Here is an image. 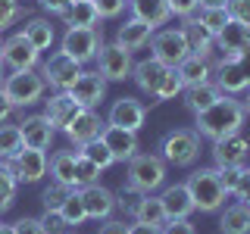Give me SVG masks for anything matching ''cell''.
<instances>
[{"label":"cell","mask_w":250,"mask_h":234,"mask_svg":"<svg viewBox=\"0 0 250 234\" xmlns=\"http://www.w3.org/2000/svg\"><path fill=\"white\" fill-rule=\"evenodd\" d=\"M244 119H247V113L241 106V100L222 94L213 106H207L203 113L194 116V131L207 140H222V137L234 135V131H241Z\"/></svg>","instance_id":"cell-1"},{"label":"cell","mask_w":250,"mask_h":234,"mask_svg":"<svg viewBox=\"0 0 250 234\" xmlns=\"http://www.w3.org/2000/svg\"><path fill=\"white\" fill-rule=\"evenodd\" d=\"M166 162L156 153H135L128 159V181L125 191L128 194H153L166 184Z\"/></svg>","instance_id":"cell-2"},{"label":"cell","mask_w":250,"mask_h":234,"mask_svg":"<svg viewBox=\"0 0 250 234\" xmlns=\"http://www.w3.org/2000/svg\"><path fill=\"white\" fill-rule=\"evenodd\" d=\"M188 191H191V200H194V209L200 213H219L229 200L222 181H219V172L216 169H197L194 175H188Z\"/></svg>","instance_id":"cell-3"},{"label":"cell","mask_w":250,"mask_h":234,"mask_svg":"<svg viewBox=\"0 0 250 234\" xmlns=\"http://www.w3.org/2000/svg\"><path fill=\"white\" fill-rule=\"evenodd\" d=\"M160 156L166 166L188 169L200 159V135L194 128H175L160 140Z\"/></svg>","instance_id":"cell-4"},{"label":"cell","mask_w":250,"mask_h":234,"mask_svg":"<svg viewBox=\"0 0 250 234\" xmlns=\"http://www.w3.org/2000/svg\"><path fill=\"white\" fill-rule=\"evenodd\" d=\"M0 91H3V97L16 106H31L38 103V100L44 97L47 91V81L41 72H35V69H22V72H10L0 81Z\"/></svg>","instance_id":"cell-5"},{"label":"cell","mask_w":250,"mask_h":234,"mask_svg":"<svg viewBox=\"0 0 250 234\" xmlns=\"http://www.w3.org/2000/svg\"><path fill=\"white\" fill-rule=\"evenodd\" d=\"M150 50H153V59H160L163 66L175 69L191 57V44H188L185 31L182 28H163L150 38Z\"/></svg>","instance_id":"cell-6"},{"label":"cell","mask_w":250,"mask_h":234,"mask_svg":"<svg viewBox=\"0 0 250 234\" xmlns=\"http://www.w3.org/2000/svg\"><path fill=\"white\" fill-rule=\"evenodd\" d=\"M100 47H104V28H66L60 50L72 57L78 66H84L97 57Z\"/></svg>","instance_id":"cell-7"},{"label":"cell","mask_w":250,"mask_h":234,"mask_svg":"<svg viewBox=\"0 0 250 234\" xmlns=\"http://www.w3.org/2000/svg\"><path fill=\"white\" fill-rule=\"evenodd\" d=\"M94 59H97V72L106 81H125V78H131V69H135L131 53L119 44H104Z\"/></svg>","instance_id":"cell-8"},{"label":"cell","mask_w":250,"mask_h":234,"mask_svg":"<svg viewBox=\"0 0 250 234\" xmlns=\"http://www.w3.org/2000/svg\"><path fill=\"white\" fill-rule=\"evenodd\" d=\"M41 75L53 91H69L75 84V78L82 75V66L72 57H66L62 50H57V53H50V59H44Z\"/></svg>","instance_id":"cell-9"},{"label":"cell","mask_w":250,"mask_h":234,"mask_svg":"<svg viewBox=\"0 0 250 234\" xmlns=\"http://www.w3.org/2000/svg\"><path fill=\"white\" fill-rule=\"evenodd\" d=\"M3 66L10 72H22V69H35L38 59H41V50H35V44L28 41L22 31H16L13 38L3 41V53H0Z\"/></svg>","instance_id":"cell-10"},{"label":"cell","mask_w":250,"mask_h":234,"mask_svg":"<svg viewBox=\"0 0 250 234\" xmlns=\"http://www.w3.org/2000/svg\"><path fill=\"white\" fill-rule=\"evenodd\" d=\"M213 159H216V169H244V162L250 159V144L241 131L222 137V140H213Z\"/></svg>","instance_id":"cell-11"},{"label":"cell","mask_w":250,"mask_h":234,"mask_svg":"<svg viewBox=\"0 0 250 234\" xmlns=\"http://www.w3.org/2000/svg\"><path fill=\"white\" fill-rule=\"evenodd\" d=\"M10 162H13V172L19 178V184H38L47 175V169H50L47 150H31V147H22Z\"/></svg>","instance_id":"cell-12"},{"label":"cell","mask_w":250,"mask_h":234,"mask_svg":"<svg viewBox=\"0 0 250 234\" xmlns=\"http://www.w3.org/2000/svg\"><path fill=\"white\" fill-rule=\"evenodd\" d=\"M82 203H84V213H88V218H94V222H104V218L113 215V209L119 206V200H116V194L109 191V187L104 184H84L82 191Z\"/></svg>","instance_id":"cell-13"},{"label":"cell","mask_w":250,"mask_h":234,"mask_svg":"<svg viewBox=\"0 0 250 234\" xmlns=\"http://www.w3.org/2000/svg\"><path fill=\"white\" fill-rule=\"evenodd\" d=\"M144 119H147V106L135 97H119L109 106V116H106L109 125L125 128V131H141L144 128Z\"/></svg>","instance_id":"cell-14"},{"label":"cell","mask_w":250,"mask_h":234,"mask_svg":"<svg viewBox=\"0 0 250 234\" xmlns=\"http://www.w3.org/2000/svg\"><path fill=\"white\" fill-rule=\"evenodd\" d=\"M69 94L82 103L84 109H94L97 103H104V97H106V78L94 69V72H84L82 69V75L75 78V84L69 88Z\"/></svg>","instance_id":"cell-15"},{"label":"cell","mask_w":250,"mask_h":234,"mask_svg":"<svg viewBox=\"0 0 250 234\" xmlns=\"http://www.w3.org/2000/svg\"><path fill=\"white\" fill-rule=\"evenodd\" d=\"M100 140L106 144V150L113 153L116 162H128L131 156L141 150L138 144V131H125V128H116V125H104V131H100Z\"/></svg>","instance_id":"cell-16"},{"label":"cell","mask_w":250,"mask_h":234,"mask_svg":"<svg viewBox=\"0 0 250 234\" xmlns=\"http://www.w3.org/2000/svg\"><path fill=\"white\" fill-rule=\"evenodd\" d=\"M216 44H219V50H222V59L241 62V53H244V47L250 44V28L241 25V22H234V19H229L225 28L216 35Z\"/></svg>","instance_id":"cell-17"},{"label":"cell","mask_w":250,"mask_h":234,"mask_svg":"<svg viewBox=\"0 0 250 234\" xmlns=\"http://www.w3.org/2000/svg\"><path fill=\"white\" fill-rule=\"evenodd\" d=\"M104 125H106V122L100 119L94 109H82V113H78L75 119L66 125V137L72 140L75 147H84V144H91V140H97V137H100Z\"/></svg>","instance_id":"cell-18"},{"label":"cell","mask_w":250,"mask_h":234,"mask_svg":"<svg viewBox=\"0 0 250 234\" xmlns=\"http://www.w3.org/2000/svg\"><path fill=\"white\" fill-rule=\"evenodd\" d=\"M82 109H84V106L78 103V100H75L69 91H57L50 100H47V109H44V116L50 119V125H53L57 131H66V125L72 122L75 116L82 113Z\"/></svg>","instance_id":"cell-19"},{"label":"cell","mask_w":250,"mask_h":234,"mask_svg":"<svg viewBox=\"0 0 250 234\" xmlns=\"http://www.w3.org/2000/svg\"><path fill=\"white\" fill-rule=\"evenodd\" d=\"M19 131H22L25 147H31V150H47V147L53 144V137H57V128L50 125V119H47L44 113L22 119V122H19Z\"/></svg>","instance_id":"cell-20"},{"label":"cell","mask_w":250,"mask_h":234,"mask_svg":"<svg viewBox=\"0 0 250 234\" xmlns=\"http://www.w3.org/2000/svg\"><path fill=\"white\" fill-rule=\"evenodd\" d=\"M213 84L222 94H229V97H234V94H241V91L250 88L241 62H229V59H219L213 66Z\"/></svg>","instance_id":"cell-21"},{"label":"cell","mask_w":250,"mask_h":234,"mask_svg":"<svg viewBox=\"0 0 250 234\" xmlns=\"http://www.w3.org/2000/svg\"><path fill=\"white\" fill-rule=\"evenodd\" d=\"M160 203H163V213L166 218H191V213H197L194 209V200H191V191H188V184H169L166 191L160 194Z\"/></svg>","instance_id":"cell-22"},{"label":"cell","mask_w":250,"mask_h":234,"mask_svg":"<svg viewBox=\"0 0 250 234\" xmlns=\"http://www.w3.org/2000/svg\"><path fill=\"white\" fill-rule=\"evenodd\" d=\"M150 38H153V28L147 25V22L135 19V16H131L128 22H122L119 31H116V44L125 47L128 53H135V50H141V47H147V44H150Z\"/></svg>","instance_id":"cell-23"},{"label":"cell","mask_w":250,"mask_h":234,"mask_svg":"<svg viewBox=\"0 0 250 234\" xmlns=\"http://www.w3.org/2000/svg\"><path fill=\"white\" fill-rule=\"evenodd\" d=\"M166 72H169V66H163L160 59H141V62H135V69H131V78H135V84L144 94H156V88H160V81L166 78Z\"/></svg>","instance_id":"cell-24"},{"label":"cell","mask_w":250,"mask_h":234,"mask_svg":"<svg viewBox=\"0 0 250 234\" xmlns=\"http://www.w3.org/2000/svg\"><path fill=\"white\" fill-rule=\"evenodd\" d=\"M50 175H53V181L78 191V153L75 150H57L50 156Z\"/></svg>","instance_id":"cell-25"},{"label":"cell","mask_w":250,"mask_h":234,"mask_svg":"<svg viewBox=\"0 0 250 234\" xmlns=\"http://www.w3.org/2000/svg\"><path fill=\"white\" fill-rule=\"evenodd\" d=\"M128 6H131V16L141 19V22H147L150 28L166 25V22L172 19L166 0H128Z\"/></svg>","instance_id":"cell-26"},{"label":"cell","mask_w":250,"mask_h":234,"mask_svg":"<svg viewBox=\"0 0 250 234\" xmlns=\"http://www.w3.org/2000/svg\"><path fill=\"white\" fill-rule=\"evenodd\" d=\"M69 28H100V13L94 6V0H72V6L62 16Z\"/></svg>","instance_id":"cell-27"},{"label":"cell","mask_w":250,"mask_h":234,"mask_svg":"<svg viewBox=\"0 0 250 234\" xmlns=\"http://www.w3.org/2000/svg\"><path fill=\"white\" fill-rule=\"evenodd\" d=\"M185 38H188V44H191V53L194 57H203V59H209V53H213V44H216V38L209 35L207 28L197 22V16H191V19H185Z\"/></svg>","instance_id":"cell-28"},{"label":"cell","mask_w":250,"mask_h":234,"mask_svg":"<svg viewBox=\"0 0 250 234\" xmlns=\"http://www.w3.org/2000/svg\"><path fill=\"white\" fill-rule=\"evenodd\" d=\"M219 231L222 234H250V206L234 200L231 206L222 209V218H219Z\"/></svg>","instance_id":"cell-29"},{"label":"cell","mask_w":250,"mask_h":234,"mask_svg":"<svg viewBox=\"0 0 250 234\" xmlns=\"http://www.w3.org/2000/svg\"><path fill=\"white\" fill-rule=\"evenodd\" d=\"M178 75H182L185 88H194V84H203V81H213V62L203 59V57H188L182 66H175Z\"/></svg>","instance_id":"cell-30"},{"label":"cell","mask_w":250,"mask_h":234,"mask_svg":"<svg viewBox=\"0 0 250 234\" xmlns=\"http://www.w3.org/2000/svg\"><path fill=\"white\" fill-rule=\"evenodd\" d=\"M182 94H185V106L191 109L194 116L203 113L207 106H213L216 100L222 97V91H219L213 81H203V84H194V88H185Z\"/></svg>","instance_id":"cell-31"},{"label":"cell","mask_w":250,"mask_h":234,"mask_svg":"<svg viewBox=\"0 0 250 234\" xmlns=\"http://www.w3.org/2000/svg\"><path fill=\"white\" fill-rule=\"evenodd\" d=\"M22 35H25L28 41L35 44V50H50L53 41H57V31H53L50 19H41V16L28 19V22H25V28H22Z\"/></svg>","instance_id":"cell-32"},{"label":"cell","mask_w":250,"mask_h":234,"mask_svg":"<svg viewBox=\"0 0 250 234\" xmlns=\"http://www.w3.org/2000/svg\"><path fill=\"white\" fill-rule=\"evenodd\" d=\"M135 222H144V225H160L166 222V213H163V203L160 197H153V194H141L138 197V206H135Z\"/></svg>","instance_id":"cell-33"},{"label":"cell","mask_w":250,"mask_h":234,"mask_svg":"<svg viewBox=\"0 0 250 234\" xmlns=\"http://www.w3.org/2000/svg\"><path fill=\"white\" fill-rule=\"evenodd\" d=\"M16 191H19V178L13 172V162L0 159V213H6L16 203Z\"/></svg>","instance_id":"cell-34"},{"label":"cell","mask_w":250,"mask_h":234,"mask_svg":"<svg viewBox=\"0 0 250 234\" xmlns=\"http://www.w3.org/2000/svg\"><path fill=\"white\" fill-rule=\"evenodd\" d=\"M22 147H25V140H22L19 125H0V159H13Z\"/></svg>","instance_id":"cell-35"},{"label":"cell","mask_w":250,"mask_h":234,"mask_svg":"<svg viewBox=\"0 0 250 234\" xmlns=\"http://www.w3.org/2000/svg\"><path fill=\"white\" fill-rule=\"evenodd\" d=\"M231 16H229V10H225V6H203V10H197V22L203 28L209 31V35H219V31L225 28V22H229Z\"/></svg>","instance_id":"cell-36"},{"label":"cell","mask_w":250,"mask_h":234,"mask_svg":"<svg viewBox=\"0 0 250 234\" xmlns=\"http://www.w3.org/2000/svg\"><path fill=\"white\" fill-rule=\"evenodd\" d=\"M78 153H82L84 156V159H91L94 162V166H97L100 172H104V169H109V166H113V153H109L106 150V144H104V140H91V144H84V147H78Z\"/></svg>","instance_id":"cell-37"},{"label":"cell","mask_w":250,"mask_h":234,"mask_svg":"<svg viewBox=\"0 0 250 234\" xmlns=\"http://www.w3.org/2000/svg\"><path fill=\"white\" fill-rule=\"evenodd\" d=\"M60 213L66 218V225H84L88 222V213H84V203H82V194L78 191H72L66 197V203L60 206Z\"/></svg>","instance_id":"cell-38"},{"label":"cell","mask_w":250,"mask_h":234,"mask_svg":"<svg viewBox=\"0 0 250 234\" xmlns=\"http://www.w3.org/2000/svg\"><path fill=\"white\" fill-rule=\"evenodd\" d=\"M182 91H185V81H182V75H178V69H169L166 78L160 81V88H156L153 97H156V100H175Z\"/></svg>","instance_id":"cell-39"},{"label":"cell","mask_w":250,"mask_h":234,"mask_svg":"<svg viewBox=\"0 0 250 234\" xmlns=\"http://www.w3.org/2000/svg\"><path fill=\"white\" fill-rule=\"evenodd\" d=\"M72 194V187H66V184H60V181H53L47 191L41 194V203H44V209H60L62 203H66V197Z\"/></svg>","instance_id":"cell-40"},{"label":"cell","mask_w":250,"mask_h":234,"mask_svg":"<svg viewBox=\"0 0 250 234\" xmlns=\"http://www.w3.org/2000/svg\"><path fill=\"white\" fill-rule=\"evenodd\" d=\"M22 16H25V10H22L19 0H0V31L13 25L16 19H22Z\"/></svg>","instance_id":"cell-41"},{"label":"cell","mask_w":250,"mask_h":234,"mask_svg":"<svg viewBox=\"0 0 250 234\" xmlns=\"http://www.w3.org/2000/svg\"><path fill=\"white\" fill-rule=\"evenodd\" d=\"M97 178H100V169L94 166L91 159H84V156L78 153V187H84V184H97Z\"/></svg>","instance_id":"cell-42"},{"label":"cell","mask_w":250,"mask_h":234,"mask_svg":"<svg viewBox=\"0 0 250 234\" xmlns=\"http://www.w3.org/2000/svg\"><path fill=\"white\" fill-rule=\"evenodd\" d=\"M166 3H169V13L178 16V19H191L200 10V0H166Z\"/></svg>","instance_id":"cell-43"},{"label":"cell","mask_w":250,"mask_h":234,"mask_svg":"<svg viewBox=\"0 0 250 234\" xmlns=\"http://www.w3.org/2000/svg\"><path fill=\"white\" fill-rule=\"evenodd\" d=\"M41 225L47 228V234H62V231L69 228L60 209H44V215H41Z\"/></svg>","instance_id":"cell-44"},{"label":"cell","mask_w":250,"mask_h":234,"mask_svg":"<svg viewBox=\"0 0 250 234\" xmlns=\"http://www.w3.org/2000/svg\"><path fill=\"white\" fill-rule=\"evenodd\" d=\"M225 10H229V16L234 22H241V25L250 28V0H229Z\"/></svg>","instance_id":"cell-45"},{"label":"cell","mask_w":250,"mask_h":234,"mask_svg":"<svg viewBox=\"0 0 250 234\" xmlns=\"http://www.w3.org/2000/svg\"><path fill=\"white\" fill-rule=\"evenodd\" d=\"M125 3H128V0H94V6H97L100 19H116V16H122Z\"/></svg>","instance_id":"cell-46"},{"label":"cell","mask_w":250,"mask_h":234,"mask_svg":"<svg viewBox=\"0 0 250 234\" xmlns=\"http://www.w3.org/2000/svg\"><path fill=\"white\" fill-rule=\"evenodd\" d=\"M160 231L163 234H197V228L191 225V218H166Z\"/></svg>","instance_id":"cell-47"},{"label":"cell","mask_w":250,"mask_h":234,"mask_svg":"<svg viewBox=\"0 0 250 234\" xmlns=\"http://www.w3.org/2000/svg\"><path fill=\"white\" fill-rule=\"evenodd\" d=\"M238 203H244V206H250V169H241V178H238V187H234L231 194Z\"/></svg>","instance_id":"cell-48"},{"label":"cell","mask_w":250,"mask_h":234,"mask_svg":"<svg viewBox=\"0 0 250 234\" xmlns=\"http://www.w3.org/2000/svg\"><path fill=\"white\" fill-rule=\"evenodd\" d=\"M16 234H47V228L41 225V218L25 215V218H19V222H16Z\"/></svg>","instance_id":"cell-49"},{"label":"cell","mask_w":250,"mask_h":234,"mask_svg":"<svg viewBox=\"0 0 250 234\" xmlns=\"http://www.w3.org/2000/svg\"><path fill=\"white\" fill-rule=\"evenodd\" d=\"M219 172V181H222V187H225V194H234V187H238V178H241V169H216Z\"/></svg>","instance_id":"cell-50"},{"label":"cell","mask_w":250,"mask_h":234,"mask_svg":"<svg viewBox=\"0 0 250 234\" xmlns=\"http://www.w3.org/2000/svg\"><path fill=\"white\" fill-rule=\"evenodd\" d=\"M38 3H41V10L44 13H50V16H66V10L69 6H72V0H38Z\"/></svg>","instance_id":"cell-51"},{"label":"cell","mask_w":250,"mask_h":234,"mask_svg":"<svg viewBox=\"0 0 250 234\" xmlns=\"http://www.w3.org/2000/svg\"><path fill=\"white\" fill-rule=\"evenodd\" d=\"M97 234H128V225L122 222V218H104V225H100V231Z\"/></svg>","instance_id":"cell-52"},{"label":"cell","mask_w":250,"mask_h":234,"mask_svg":"<svg viewBox=\"0 0 250 234\" xmlns=\"http://www.w3.org/2000/svg\"><path fill=\"white\" fill-rule=\"evenodd\" d=\"M128 234H163L160 225H144V222H135L128 225Z\"/></svg>","instance_id":"cell-53"},{"label":"cell","mask_w":250,"mask_h":234,"mask_svg":"<svg viewBox=\"0 0 250 234\" xmlns=\"http://www.w3.org/2000/svg\"><path fill=\"white\" fill-rule=\"evenodd\" d=\"M10 113H13V103L3 97V91H0V125H3L6 119H10Z\"/></svg>","instance_id":"cell-54"},{"label":"cell","mask_w":250,"mask_h":234,"mask_svg":"<svg viewBox=\"0 0 250 234\" xmlns=\"http://www.w3.org/2000/svg\"><path fill=\"white\" fill-rule=\"evenodd\" d=\"M225 3H229V0H200V10L203 6H225Z\"/></svg>","instance_id":"cell-55"},{"label":"cell","mask_w":250,"mask_h":234,"mask_svg":"<svg viewBox=\"0 0 250 234\" xmlns=\"http://www.w3.org/2000/svg\"><path fill=\"white\" fill-rule=\"evenodd\" d=\"M0 234H16V225H3V222H0Z\"/></svg>","instance_id":"cell-56"},{"label":"cell","mask_w":250,"mask_h":234,"mask_svg":"<svg viewBox=\"0 0 250 234\" xmlns=\"http://www.w3.org/2000/svg\"><path fill=\"white\" fill-rule=\"evenodd\" d=\"M241 69H244V75H247V84H250V59H241Z\"/></svg>","instance_id":"cell-57"},{"label":"cell","mask_w":250,"mask_h":234,"mask_svg":"<svg viewBox=\"0 0 250 234\" xmlns=\"http://www.w3.org/2000/svg\"><path fill=\"white\" fill-rule=\"evenodd\" d=\"M241 106H244V113L250 116V88H247V97H244V100H241Z\"/></svg>","instance_id":"cell-58"},{"label":"cell","mask_w":250,"mask_h":234,"mask_svg":"<svg viewBox=\"0 0 250 234\" xmlns=\"http://www.w3.org/2000/svg\"><path fill=\"white\" fill-rule=\"evenodd\" d=\"M3 69H6V66H3V59H0V81H3Z\"/></svg>","instance_id":"cell-59"},{"label":"cell","mask_w":250,"mask_h":234,"mask_svg":"<svg viewBox=\"0 0 250 234\" xmlns=\"http://www.w3.org/2000/svg\"><path fill=\"white\" fill-rule=\"evenodd\" d=\"M0 53H3V38H0Z\"/></svg>","instance_id":"cell-60"}]
</instances>
